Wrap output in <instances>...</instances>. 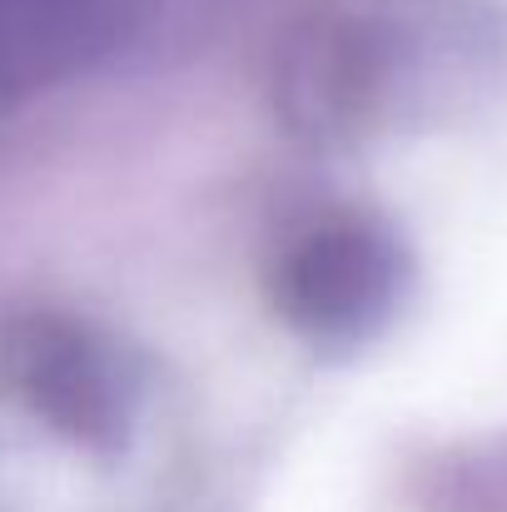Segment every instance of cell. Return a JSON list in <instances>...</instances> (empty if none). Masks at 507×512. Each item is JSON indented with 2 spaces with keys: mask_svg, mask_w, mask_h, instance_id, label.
Here are the masks:
<instances>
[{
  "mask_svg": "<svg viewBox=\"0 0 507 512\" xmlns=\"http://www.w3.org/2000/svg\"><path fill=\"white\" fill-rule=\"evenodd\" d=\"M120 0H0V100L45 85L95 50Z\"/></svg>",
  "mask_w": 507,
  "mask_h": 512,
  "instance_id": "obj_3",
  "label": "cell"
},
{
  "mask_svg": "<svg viewBox=\"0 0 507 512\" xmlns=\"http://www.w3.org/2000/svg\"><path fill=\"white\" fill-rule=\"evenodd\" d=\"M10 388L60 433L80 443H115L125 428V373L95 334L65 319H30L5 339Z\"/></svg>",
  "mask_w": 507,
  "mask_h": 512,
  "instance_id": "obj_2",
  "label": "cell"
},
{
  "mask_svg": "<svg viewBox=\"0 0 507 512\" xmlns=\"http://www.w3.org/2000/svg\"><path fill=\"white\" fill-rule=\"evenodd\" d=\"M403 289L398 244L363 224L334 219L309 229L279 264V309L314 339H358L388 319Z\"/></svg>",
  "mask_w": 507,
  "mask_h": 512,
  "instance_id": "obj_1",
  "label": "cell"
}]
</instances>
